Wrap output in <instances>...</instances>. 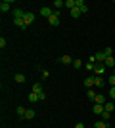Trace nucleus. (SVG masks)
<instances>
[{"label": "nucleus", "instance_id": "c85d7f7f", "mask_svg": "<svg viewBox=\"0 0 115 128\" xmlns=\"http://www.w3.org/2000/svg\"><path fill=\"white\" fill-rule=\"evenodd\" d=\"M79 10H81V14H86V12H88V6H86V4H82Z\"/></svg>", "mask_w": 115, "mask_h": 128}, {"label": "nucleus", "instance_id": "bb28decb", "mask_svg": "<svg viewBox=\"0 0 115 128\" xmlns=\"http://www.w3.org/2000/svg\"><path fill=\"white\" fill-rule=\"evenodd\" d=\"M109 98H111V102L115 100V86H111V88H109Z\"/></svg>", "mask_w": 115, "mask_h": 128}, {"label": "nucleus", "instance_id": "20e7f679", "mask_svg": "<svg viewBox=\"0 0 115 128\" xmlns=\"http://www.w3.org/2000/svg\"><path fill=\"white\" fill-rule=\"evenodd\" d=\"M84 86H86L88 90H90V88H92V86H96V76H94V75L86 76V80H84Z\"/></svg>", "mask_w": 115, "mask_h": 128}, {"label": "nucleus", "instance_id": "ddd939ff", "mask_svg": "<svg viewBox=\"0 0 115 128\" xmlns=\"http://www.w3.org/2000/svg\"><path fill=\"white\" fill-rule=\"evenodd\" d=\"M65 8L69 12H71L73 8H77V0H65Z\"/></svg>", "mask_w": 115, "mask_h": 128}, {"label": "nucleus", "instance_id": "2f4dec72", "mask_svg": "<svg viewBox=\"0 0 115 128\" xmlns=\"http://www.w3.org/2000/svg\"><path fill=\"white\" fill-rule=\"evenodd\" d=\"M113 75H115V69H113Z\"/></svg>", "mask_w": 115, "mask_h": 128}, {"label": "nucleus", "instance_id": "f257e3e1", "mask_svg": "<svg viewBox=\"0 0 115 128\" xmlns=\"http://www.w3.org/2000/svg\"><path fill=\"white\" fill-rule=\"evenodd\" d=\"M40 16L46 17V19H50V17L54 16V10H52V8H48V6H42V8H40Z\"/></svg>", "mask_w": 115, "mask_h": 128}, {"label": "nucleus", "instance_id": "4be33fe9", "mask_svg": "<svg viewBox=\"0 0 115 128\" xmlns=\"http://www.w3.org/2000/svg\"><path fill=\"white\" fill-rule=\"evenodd\" d=\"M25 118H35V109H27V113H25Z\"/></svg>", "mask_w": 115, "mask_h": 128}, {"label": "nucleus", "instance_id": "b1692460", "mask_svg": "<svg viewBox=\"0 0 115 128\" xmlns=\"http://www.w3.org/2000/svg\"><path fill=\"white\" fill-rule=\"evenodd\" d=\"M25 113H27V109H23L21 105L17 107V115H19V117H23V118H25Z\"/></svg>", "mask_w": 115, "mask_h": 128}, {"label": "nucleus", "instance_id": "f3484780", "mask_svg": "<svg viewBox=\"0 0 115 128\" xmlns=\"http://www.w3.org/2000/svg\"><path fill=\"white\" fill-rule=\"evenodd\" d=\"M94 128H109V126H107L105 120H96V122H94Z\"/></svg>", "mask_w": 115, "mask_h": 128}, {"label": "nucleus", "instance_id": "39448f33", "mask_svg": "<svg viewBox=\"0 0 115 128\" xmlns=\"http://www.w3.org/2000/svg\"><path fill=\"white\" fill-rule=\"evenodd\" d=\"M23 21H25V25H31V23H35V14H31V12H27V14H25V19H23Z\"/></svg>", "mask_w": 115, "mask_h": 128}, {"label": "nucleus", "instance_id": "423d86ee", "mask_svg": "<svg viewBox=\"0 0 115 128\" xmlns=\"http://www.w3.org/2000/svg\"><path fill=\"white\" fill-rule=\"evenodd\" d=\"M48 23H50V27H58L60 25V16H56V12H54V16L48 19Z\"/></svg>", "mask_w": 115, "mask_h": 128}, {"label": "nucleus", "instance_id": "a878e982", "mask_svg": "<svg viewBox=\"0 0 115 128\" xmlns=\"http://www.w3.org/2000/svg\"><path fill=\"white\" fill-rule=\"evenodd\" d=\"M109 118H111V113H105V111H104V115H102V120H105V122H107Z\"/></svg>", "mask_w": 115, "mask_h": 128}, {"label": "nucleus", "instance_id": "dca6fc26", "mask_svg": "<svg viewBox=\"0 0 115 128\" xmlns=\"http://www.w3.org/2000/svg\"><path fill=\"white\" fill-rule=\"evenodd\" d=\"M105 102H107V98L102 96V94H98V96H96V102H94V103H100V105H104Z\"/></svg>", "mask_w": 115, "mask_h": 128}, {"label": "nucleus", "instance_id": "f8f14e48", "mask_svg": "<svg viewBox=\"0 0 115 128\" xmlns=\"http://www.w3.org/2000/svg\"><path fill=\"white\" fill-rule=\"evenodd\" d=\"M96 96H98V94H96L92 88H90V90H86V98L90 100V102H96Z\"/></svg>", "mask_w": 115, "mask_h": 128}, {"label": "nucleus", "instance_id": "1a4fd4ad", "mask_svg": "<svg viewBox=\"0 0 115 128\" xmlns=\"http://www.w3.org/2000/svg\"><path fill=\"white\" fill-rule=\"evenodd\" d=\"M60 61L63 65H73V58H71V56H67V54L63 56V58H60Z\"/></svg>", "mask_w": 115, "mask_h": 128}, {"label": "nucleus", "instance_id": "a211bd4d", "mask_svg": "<svg viewBox=\"0 0 115 128\" xmlns=\"http://www.w3.org/2000/svg\"><path fill=\"white\" fill-rule=\"evenodd\" d=\"M69 14H71V17H73V19H77V17H81V10H79V8H73V10L69 12Z\"/></svg>", "mask_w": 115, "mask_h": 128}, {"label": "nucleus", "instance_id": "412c9836", "mask_svg": "<svg viewBox=\"0 0 115 128\" xmlns=\"http://www.w3.org/2000/svg\"><path fill=\"white\" fill-rule=\"evenodd\" d=\"M84 69L90 71V73H94V69H96V63H90V61H88V63L84 65Z\"/></svg>", "mask_w": 115, "mask_h": 128}, {"label": "nucleus", "instance_id": "393cba45", "mask_svg": "<svg viewBox=\"0 0 115 128\" xmlns=\"http://www.w3.org/2000/svg\"><path fill=\"white\" fill-rule=\"evenodd\" d=\"M73 67H75V69H81V67H82L81 59H73Z\"/></svg>", "mask_w": 115, "mask_h": 128}, {"label": "nucleus", "instance_id": "f03ea898", "mask_svg": "<svg viewBox=\"0 0 115 128\" xmlns=\"http://www.w3.org/2000/svg\"><path fill=\"white\" fill-rule=\"evenodd\" d=\"M14 4V0H4L2 4H0V12L2 14H6V12H10V6Z\"/></svg>", "mask_w": 115, "mask_h": 128}, {"label": "nucleus", "instance_id": "473e14b6", "mask_svg": "<svg viewBox=\"0 0 115 128\" xmlns=\"http://www.w3.org/2000/svg\"><path fill=\"white\" fill-rule=\"evenodd\" d=\"M92 128H94V126H92Z\"/></svg>", "mask_w": 115, "mask_h": 128}, {"label": "nucleus", "instance_id": "2eb2a0df", "mask_svg": "<svg viewBox=\"0 0 115 128\" xmlns=\"http://www.w3.org/2000/svg\"><path fill=\"white\" fill-rule=\"evenodd\" d=\"M29 102L31 103H35V102H40V98H38V94H35V92H31V94H29V98H27Z\"/></svg>", "mask_w": 115, "mask_h": 128}, {"label": "nucleus", "instance_id": "6ab92c4d", "mask_svg": "<svg viewBox=\"0 0 115 128\" xmlns=\"http://www.w3.org/2000/svg\"><path fill=\"white\" fill-rule=\"evenodd\" d=\"M63 6H65V2H63V0H56V2H54V10H61Z\"/></svg>", "mask_w": 115, "mask_h": 128}, {"label": "nucleus", "instance_id": "9b49d317", "mask_svg": "<svg viewBox=\"0 0 115 128\" xmlns=\"http://www.w3.org/2000/svg\"><path fill=\"white\" fill-rule=\"evenodd\" d=\"M96 115H104V105H100V103H94V109H92Z\"/></svg>", "mask_w": 115, "mask_h": 128}, {"label": "nucleus", "instance_id": "c756f323", "mask_svg": "<svg viewBox=\"0 0 115 128\" xmlns=\"http://www.w3.org/2000/svg\"><path fill=\"white\" fill-rule=\"evenodd\" d=\"M111 52H113V50H111V48H104V54H105V56H107V58H111Z\"/></svg>", "mask_w": 115, "mask_h": 128}, {"label": "nucleus", "instance_id": "7c9ffc66", "mask_svg": "<svg viewBox=\"0 0 115 128\" xmlns=\"http://www.w3.org/2000/svg\"><path fill=\"white\" fill-rule=\"evenodd\" d=\"M75 128H86V126H84L82 122H77V124H75Z\"/></svg>", "mask_w": 115, "mask_h": 128}, {"label": "nucleus", "instance_id": "4468645a", "mask_svg": "<svg viewBox=\"0 0 115 128\" xmlns=\"http://www.w3.org/2000/svg\"><path fill=\"white\" fill-rule=\"evenodd\" d=\"M104 65H105V67H113V69H115V59H113V56H111V58H105Z\"/></svg>", "mask_w": 115, "mask_h": 128}, {"label": "nucleus", "instance_id": "aec40b11", "mask_svg": "<svg viewBox=\"0 0 115 128\" xmlns=\"http://www.w3.org/2000/svg\"><path fill=\"white\" fill-rule=\"evenodd\" d=\"M14 80H16V82H19V84H21V82H25V75H21V73H17V75L14 76Z\"/></svg>", "mask_w": 115, "mask_h": 128}, {"label": "nucleus", "instance_id": "5701e85b", "mask_svg": "<svg viewBox=\"0 0 115 128\" xmlns=\"http://www.w3.org/2000/svg\"><path fill=\"white\" fill-rule=\"evenodd\" d=\"M104 84H105V80L102 78V76H96V86H98V88H102Z\"/></svg>", "mask_w": 115, "mask_h": 128}, {"label": "nucleus", "instance_id": "9d476101", "mask_svg": "<svg viewBox=\"0 0 115 128\" xmlns=\"http://www.w3.org/2000/svg\"><path fill=\"white\" fill-rule=\"evenodd\" d=\"M33 92H35V94H42V92H44L42 84H40V82H35V84H33Z\"/></svg>", "mask_w": 115, "mask_h": 128}, {"label": "nucleus", "instance_id": "cd10ccee", "mask_svg": "<svg viewBox=\"0 0 115 128\" xmlns=\"http://www.w3.org/2000/svg\"><path fill=\"white\" fill-rule=\"evenodd\" d=\"M107 82H109V88H111V86H115V75H111V76H109V80H107Z\"/></svg>", "mask_w": 115, "mask_h": 128}, {"label": "nucleus", "instance_id": "0eeeda50", "mask_svg": "<svg viewBox=\"0 0 115 128\" xmlns=\"http://www.w3.org/2000/svg\"><path fill=\"white\" fill-rule=\"evenodd\" d=\"M94 58H96V63H104L107 56H105V54H104V50H102V52H96V56H94Z\"/></svg>", "mask_w": 115, "mask_h": 128}, {"label": "nucleus", "instance_id": "7ed1b4c3", "mask_svg": "<svg viewBox=\"0 0 115 128\" xmlns=\"http://www.w3.org/2000/svg\"><path fill=\"white\" fill-rule=\"evenodd\" d=\"M105 71V65L104 63H96V69H94V76H102Z\"/></svg>", "mask_w": 115, "mask_h": 128}, {"label": "nucleus", "instance_id": "6e6552de", "mask_svg": "<svg viewBox=\"0 0 115 128\" xmlns=\"http://www.w3.org/2000/svg\"><path fill=\"white\" fill-rule=\"evenodd\" d=\"M104 111H105V113H113V111H115L113 102H105V103H104Z\"/></svg>", "mask_w": 115, "mask_h": 128}]
</instances>
